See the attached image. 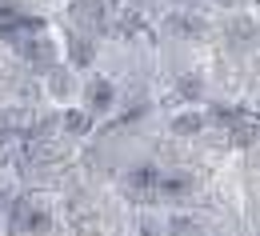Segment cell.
Segmentation results:
<instances>
[{"instance_id":"obj_1","label":"cell","mask_w":260,"mask_h":236,"mask_svg":"<svg viewBox=\"0 0 260 236\" xmlns=\"http://www.w3.org/2000/svg\"><path fill=\"white\" fill-rule=\"evenodd\" d=\"M16 48H20V56H24L32 68H40V72H48L52 60H56L52 40H44V36H20V40H16Z\"/></svg>"},{"instance_id":"obj_2","label":"cell","mask_w":260,"mask_h":236,"mask_svg":"<svg viewBox=\"0 0 260 236\" xmlns=\"http://www.w3.org/2000/svg\"><path fill=\"white\" fill-rule=\"evenodd\" d=\"M72 16H76V24H84V28L96 32L100 24H104V4H100V0H76Z\"/></svg>"},{"instance_id":"obj_3","label":"cell","mask_w":260,"mask_h":236,"mask_svg":"<svg viewBox=\"0 0 260 236\" xmlns=\"http://www.w3.org/2000/svg\"><path fill=\"white\" fill-rule=\"evenodd\" d=\"M172 128H176V132H184V136H192V132L204 128V116H200V112H184V116H176V120H172Z\"/></svg>"},{"instance_id":"obj_4","label":"cell","mask_w":260,"mask_h":236,"mask_svg":"<svg viewBox=\"0 0 260 236\" xmlns=\"http://www.w3.org/2000/svg\"><path fill=\"white\" fill-rule=\"evenodd\" d=\"M156 180H160V172L152 168V164H148V168H136V172H132V184H136V188H152Z\"/></svg>"},{"instance_id":"obj_5","label":"cell","mask_w":260,"mask_h":236,"mask_svg":"<svg viewBox=\"0 0 260 236\" xmlns=\"http://www.w3.org/2000/svg\"><path fill=\"white\" fill-rule=\"evenodd\" d=\"M160 188L168 196H184V192H188V180H184V176H172V180H164Z\"/></svg>"},{"instance_id":"obj_6","label":"cell","mask_w":260,"mask_h":236,"mask_svg":"<svg viewBox=\"0 0 260 236\" xmlns=\"http://www.w3.org/2000/svg\"><path fill=\"white\" fill-rule=\"evenodd\" d=\"M92 104H96V108H108V104H112V88H108L104 80L92 88Z\"/></svg>"},{"instance_id":"obj_7","label":"cell","mask_w":260,"mask_h":236,"mask_svg":"<svg viewBox=\"0 0 260 236\" xmlns=\"http://www.w3.org/2000/svg\"><path fill=\"white\" fill-rule=\"evenodd\" d=\"M180 92H184L188 100H200V80H196V76H184V80H180Z\"/></svg>"},{"instance_id":"obj_8","label":"cell","mask_w":260,"mask_h":236,"mask_svg":"<svg viewBox=\"0 0 260 236\" xmlns=\"http://www.w3.org/2000/svg\"><path fill=\"white\" fill-rule=\"evenodd\" d=\"M172 28H180V32H200L204 24H200V20H188V16H176V20H172Z\"/></svg>"},{"instance_id":"obj_9","label":"cell","mask_w":260,"mask_h":236,"mask_svg":"<svg viewBox=\"0 0 260 236\" xmlns=\"http://www.w3.org/2000/svg\"><path fill=\"white\" fill-rule=\"evenodd\" d=\"M68 128H72V132H84V128H88V116H80V112H68Z\"/></svg>"},{"instance_id":"obj_10","label":"cell","mask_w":260,"mask_h":236,"mask_svg":"<svg viewBox=\"0 0 260 236\" xmlns=\"http://www.w3.org/2000/svg\"><path fill=\"white\" fill-rule=\"evenodd\" d=\"M44 224H48V220H44L40 212H32V216H28V228H32V232H44Z\"/></svg>"}]
</instances>
